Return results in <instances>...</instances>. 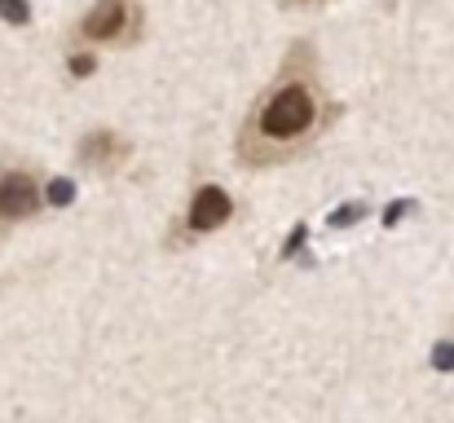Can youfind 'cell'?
Returning <instances> with one entry per match:
<instances>
[{
	"instance_id": "obj_7",
	"label": "cell",
	"mask_w": 454,
	"mask_h": 423,
	"mask_svg": "<svg viewBox=\"0 0 454 423\" xmlns=\"http://www.w3.org/2000/svg\"><path fill=\"white\" fill-rule=\"evenodd\" d=\"M71 199H75V181H67V176H58V181L49 185V203H53V208H67Z\"/></svg>"
},
{
	"instance_id": "obj_13",
	"label": "cell",
	"mask_w": 454,
	"mask_h": 423,
	"mask_svg": "<svg viewBox=\"0 0 454 423\" xmlns=\"http://www.w3.org/2000/svg\"><path fill=\"white\" fill-rule=\"evenodd\" d=\"M292 4H322V0H292Z\"/></svg>"
},
{
	"instance_id": "obj_11",
	"label": "cell",
	"mask_w": 454,
	"mask_h": 423,
	"mask_svg": "<svg viewBox=\"0 0 454 423\" xmlns=\"http://www.w3.org/2000/svg\"><path fill=\"white\" fill-rule=\"evenodd\" d=\"M411 208H415V203H411V199H397V203H393V208H388V216H384V225H397V221H402V216H406V212H411Z\"/></svg>"
},
{
	"instance_id": "obj_3",
	"label": "cell",
	"mask_w": 454,
	"mask_h": 423,
	"mask_svg": "<svg viewBox=\"0 0 454 423\" xmlns=\"http://www.w3.org/2000/svg\"><path fill=\"white\" fill-rule=\"evenodd\" d=\"M137 27V13L129 9V0H98L84 18H80V35L93 44L106 40H129V31Z\"/></svg>"
},
{
	"instance_id": "obj_10",
	"label": "cell",
	"mask_w": 454,
	"mask_h": 423,
	"mask_svg": "<svg viewBox=\"0 0 454 423\" xmlns=\"http://www.w3.org/2000/svg\"><path fill=\"white\" fill-rule=\"evenodd\" d=\"M433 353H437V357H433V366H437V371H454V344H446V340H442Z\"/></svg>"
},
{
	"instance_id": "obj_4",
	"label": "cell",
	"mask_w": 454,
	"mask_h": 423,
	"mask_svg": "<svg viewBox=\"0 0 454 423\" xmlns=\"http://www.w3.org/2000/svg\"><path fill=\"white\" fill-rule=\"evenodd\" d=\"M230 216H234V199L221 185H199L190 199L185 225H190V234H212V230L230 225Z\"/></svg>"
},
{
	"instance_id": "obj_9",
	"label": "cell",
	"mask_w": 454,
	"mask_h": 423,
	"mask_svg": "<svg viewBox=\"0 0 454 423\" xmlns=\"http://www.w3.org/2000/svg\"><path fill=\"white\" fill-rule=\"evenodd\" d=\"M93 71H98V58H93V53H75V58H71V75H75V80H89Z\"/></svg>"
},
{
	"instance_id": "obj_2",
	"label": "cell",
	"mask_w": 454,
	"mask_h": 423,
	"mask_svg": "<svg viewBox=\"0 0 454 423\" xmlns=\"http://www.w3.org/2000/svg\"><path fill=\"white\" fill-rule=\"evenodd\" d=\"M40 203H44V194H40L35 172H22V168L0 172V234L18 221H31L40 212Z\"/></svg>"
},
{
	"instance_id": "obj_5",
	"label": "cell",
	"mask_w": 454,
	"mask_h": 423,
	"mask_svg": "<svg viewBox=\"0 0 454 423\" xmlns=\"http://www.w3.org/2000/svg\"><path fill=\"white\" fill-rule=\"evenodd\" d=\"M129 154H133V145L120 133H106V129H98L80 141V168H89V172H115Z\"/></svg>"
},
{
	"instance_id": "obj_12",
	"label": "cell",
	"mask_w": 454,
	"mask_h": 423,
	"mask_svg": "<svg viewBox=\"0 0 454 423\" xmlns=\"http://www.w3.org/2000/svg\"><path fill=\"white\" fill-rule=\"evenodd\" d=\"M301 243H304V225H296V234L287 239V247H283V256H296V252H301Z\"/></svg>"
},
{
	"instance_id": "obj_8",
	"label": "cell",
	"mask_w": 454,
	"mask_h": 423,
	"mask_svg": "<svg viewBox=\"0 0 454 423\" xmlns=\"http://www.w3.org/2000/svg\"><path fill=\"white\" fill-rule=\"evenodd\" d=\"M362 216H366V208H362V203H344V208H335L331 225L340 230V225H353V221H362Z\"/></svg>"
},
{
	"instance_id": "obj_6",
	"label": "cell",
	"mask_w": 454,
	"mask_h": 423,
	"mask_svg": "<svg viewBox=\"0 0 454 423\" xmlns=\"http://www.w3.org/2000/svg\"><path fill=\"white\" fill-rule=\"evenodd\" d=\"M0 18L13 22V27H27L31 22V9H27V0H0Z\"/></svg>"
},
{
	"instance_id": "obj_1",
	"label": "cell",
	"mask_w": 454,
	"mask_h": 423,
	"mask_svg": "<svg viewBox=\"0 0 454 423\" xmlns=\"http://www.w3.org/2000/svg\"><path fill=\"white\" fill-rule=\"evenodd\" d=\"M322 115H326V98H322L313 75L296 71V53H292V62L261 93V102L252 106V115H247V124L239 133L243 163L265 168V163L292 159L304 141L322 129Z\"/></svg>"
}]
</instances>
